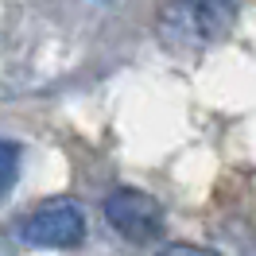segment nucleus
<instances>
[{
    "mask_svg": "<svg viewBox=\"0 0 256 256\" xmlns=\"http://www.w3.org/2000/svg\"><path fill=\"white\" fill-rule=\"evenodd\" d=\"M240 0H160L156 35L178 58H202L233 35Z\"/></svg>",
    "mask_w": 256,
    "mask_h": 256,
    "instance_id": "obj_1",
    "label": "nucleus"
},
{
    "mask_svg": "<svg viewBox=\"0 0 256 256\" xmlns=\"http://www.w3.org/2000/svg\"><path fill=\"white\" fill-rule=\"evenodd\" d=\"M20 237L35 248H78L86 237V214L74 198H50L20 225Z\"/></svg>",
    "mask_w": 256,
    "mask_h": 256,
    "instance_id": "obj_2",
    "label": "nucleus"
},
{
    "mask_svg": "<svg viewBox=\"0 0 256 256\" xmlns=\"http://www.w3.org/2000/svg\"><path fill=\"white\" fill-rule=\"evenodd\" d=\"M105 222L132 244H152L163 233V206L144 190L120 186L105 198Z\"/></svg>",
    "mask_w": 256,
    "mask_h": 256,
    "instance_id": "obj_3",
    "label": "nucleus"
},
{
    "mask_svg": "<svg viewBox=\"0 0 256 256\" xmlns=\"http://www.w3.org/2000/svg\"><path fill=\"white\" fill-rule=\"evenodd\" d=\"M16 178H20V144L16 140H0V206L12 194Z\"/></svg>",
    "mask_w": 256,
    "mask_h": 256,
    "instance_id": "obj_4",
    "label": "nucleus"
},
{
    "mask_svg": "<svg viewBox=\"0 0 256 256\" xmlns=\"http://www.w3.org/2000/svg\"><path fill=\"white\" fill-rule=\"evenodd\" d=\"M163 256H222V252H214V248H206V244L175 240V244H167V248H163Z\"/></svg>",
    "mask_w": 256,
    "mask_h": 256,
    "instance_id": "obj_5",
    "label": "nucleus"
}]
</instances>
